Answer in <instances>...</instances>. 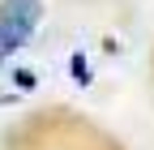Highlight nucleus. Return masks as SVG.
Segmentation results:
<instances>
[{
    "instance_id": "f03ea898",
    "label": "nucleus",
    "mask_w": 154,
    "mask_h": 150,
    "mask_svg": "<svg viewBox=\"0 0 154 150\" xmlns=\"http://www.w3.org/2000/svg\"><path fill=\"white\" fill-rule=\"evenodd\" d=\"M69 73H73V77H77V82H82V86L90 82V60H86V56H82V52H73V60H69Z\"/></svg>"
},
{
    "instance_id": "7ed1b4c3",
    "label": "nucleus",
    "mask_w": 154,
    "mask_h": 150,
    "mask_svg": "<svg viewBox=\"0 0 154 150\" xmlns=\"http://www.w3.org/2000/svg\"><path fill=\"white\" fill-rule=\"evenodd\" d=\"M13 77H17V86H22V90H30V86H34V73H30V69H17Z\"/></svg>"
},
{
    "instance_id": "f257e3e1",
    "label": "nucleus",
    "mask_w": 154,
    "mask_h": 150,
    "mask_svg": "<svg viewBox=\"0 0 154 150\" xmlns=\"http://www.w3.org/2000/svg\"><path fill=\"white\" fill-rule=\"evenodd\" d=\"M38 22H43L38 0H0V56H13L17 47H26Z\"/></svg>"
}]
</instances>
